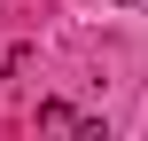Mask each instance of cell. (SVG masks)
<instances>
[{
    "label": "cell",
    "instance_id": "6da1fadb",
    "mask_svg": "<svg viewBox=\"0 0 148 141\" xmlns=\"http://www.w3.org/2000/svg\"><path fill=\"white\" fill-rule=\"evenodd\" d=\"M39 126H47V133H78V126H86V118H78V110H70V102H39Z\"/></svg>",
    "mask_w": 148,
    "mask_h": 141
},
{
    "label": "cell",
    "instance_id": "7a4b0ae2",
    "mask_svg": "<svg viewBox=\"0 0 148 141\" xmlns=\"http://www.w3.org/2000/svg\"><path fill=\"white\" fill-rule=\"evenodd\" d=\"M125 8H148V0H125Z\"/></svg>",
    "mask_w": 148,
    "mask_h": 141
}]
</instances>
